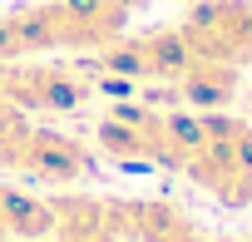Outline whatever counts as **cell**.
Masks as SVG:
<instances>
[{"label":"cell","mask_w":252,"mask_h":242,"mask_svg":"<svg viewBox=\"0 0 252 242\" xmlns=\"http://www.w3.org/2000/svg\"><path fill=\"white\" fill-rule=\"evenodd\" d=\"M109 217L119 227L124 242H213L203 232V222L178 203V198H124V193H104Z\"/></svg>","instance_id":"cell-8"},{"label":"cell","mask_w":252,"mask_h":242,"mask_svg":"<svg viewBox=\"0 0 252 242\" xmlns=\"http://www.w3.org/2000/svg\"><path fill=\"white\" fill-rule=\"evenodd\" d=\"M0 242H50V198L0 183Z\"/></svg>","instance_id":"cell-11"},{"label":"cell","mask_w":252,"mask_h":242,"mask_svg":"<svg viewBox=\"0 0 252 242\" xmlns=\"http://www.w3.org/2000/svg\"><path fill=\"white\" fill-rule=\"evenodd\" d=\"M183 178L218 208H252V124L232 114H193Z\"/></svg>","instance_id":"cell-3"},{"label":"cell","mask_w":252,"mask_h":242,"mask_svg":"<svg viewBox=\"0 0 252 242\" xmlns=\"http://www.w3.org/2000/svg\"><path fill=\"white\" fill-rule=\"evenodd\" d=\"M50 242H124V237L99 193L64 188L50 198Z\"/></svg>","instance_id":"cell-9"},{"label":"cell","mask_w":252,"mask_h":242,"mask_svg":"<svg viewBox=\"0 0 252 242\" xmlns=\"http://www.w3.org/2000/svg\"><path fill=\"white\" fill-rule=\"evenodd\" d=\"M173 89H178V99L193 104L198 114H218V109H227V104L237 99L242 69L218 64V60H188V69L173 79Z\"/></svg>","instance_id":"cell-10"},{"label":"cell","mask_w":252,"mask_h":242,"mask_svg":"<svg viewBox=\"0 0 252 242\" xmlns=\"http://www.w3.org/2000/svg\"><path fill=\"white\" fill-rule=\"evenodd\" d=\"M193 144V114L158 109V104H114L94 124V149L124 168H154V173H183Z\"/></svg>","instance_id":"cell-2"},{"label":"cell","mask_w":252,"mask_h":242,"mask_svg":"<svg viewBox=\"0 0 252 242\" xmlns=\"http://www.w3.org/2000/svg\"><path fill=\"white\" fill-rule=\"evenodd\" d=\"M178 35L193 60L247 69L252 64V0H193L178 15Z\"/></svg>","instance_id":"cell-7"},{"label":"cell","mask_w":252,"mask_h":242,"mask_svg":"<svg viewBox=\"0 0 252 242\" xmlns=\"http://www.w3.org/2000/svg\"><path fill=\"white\" fill-rule=\"evenodd\" d=\"M188 45L178 25H149V30H124L104 50L89 55L94 79H119V84H168L188 69Z\"/></svg>","instance_id":"cell-6"},{"label":"cell","mask_w":252,"mask_h":242,"mask_svg":"<svg viewBox=\"0 0 252 242\" xmlns=\"http://www.w3.org/2000/svg\"><path fill=\"white\" fill-rule=\"evenodd\" d=\"M237 242H252V232H247V237H237Z\"/></svg>","instance_id":"cell-12"},{"label":"cell","mask_w":252,"mask_h":242,"mask_svg":"<svg viewBox=\"0 0 252 242\" xmlns=\"http://www.w3.org/2000/svg\"><path fill=\"white\" fill-rule=\"evenodd\" d=\"M0 168L15 178H30V183L69 188L94 173V149L64 129L40 124V119L0 114Z\"/></svg>","instance_id":"cell-4"},{"label":"cell","mask_w":252,"mask_h":242,"mask_svg":"<svg viewBox=\"0 0 252 242\" xmlns=\"http://www.w3.org/2000/svg\"><path fill=\"white\" fill-rule=\"evenodd\" d=\"M149 0H30L0 10V64L5 60H40L50 50L94 55L129 30V20Z\"/></svg>","instance_id":"cell-1"},{"label":"cell","mask_w":252,"mask_h":242,"mask_svg":"<svg viewBox=\"0 0 252 242\" xmlns=\"http://www.w3.org/2000/svg\"><path fill=\"white\" fill-rule=\"evenodd\" d=\"M94 94V74L60 64V60H5L0 64V114L15 119H45V114H74Z\"/></svg>","instance_id":"cell-5"}]
</instances>
